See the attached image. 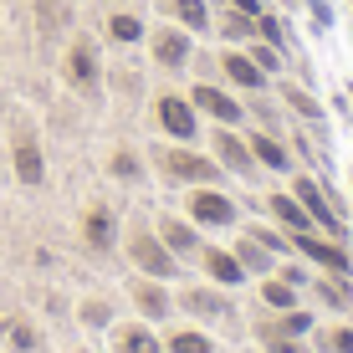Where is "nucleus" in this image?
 Wrapping results in <instances>:
<instances>
[{"mask_svg": "<svg viewBox=\"0 0 353 353\" xmlns=\"http://www.w3.org/2000/svg\"><path fill=\"white\" fill-rule=\"evenodd\" d=\"M154 164H159L164 179H174V185H215V179L225 174L215 159L194 154L190 143H179V149H159V154H154Z\"/></svg>", "mask_w": 353, "mask_h": 353, "instance_id": "obj_1", "label": "nucleus"}, {"mask_svg": "<svg viewBox=\"0 0 353 353\" xmlns=\"http://www.w3.org/2000/svg\"><path fill=\"white\" fill-rule=\"evenodd\" d=\"M128 256H133V266H139L143 276H154V282H169V276L179 272V256L164 246L159 236H154L149 225H133V236H128Z\"/></svg>", "mask_w": 353, "mask_h": 353, "instance_id": "obj_2", "label": "nucleus"}, {"mask_svg": "<svg viewBox=\"0 0 353 353\" xmlns=\"http://www.w3.org/2000/svg\"><path fill=\"white\" fill-rule=\"evenodd\" d=\"M154 118H159V128H164L174 143H194V139H200V113H194L190 97L164 92L159 103H154Z\"/></svg>", "mask_w": 353, "mask_h": 353, "instance_id": "obj_3", "label": "nucleus"}, {"mask_svg": "<svg viewBox=\"0 0 353 353\" xmlns=\"http://www.w3.org/2000/svg\"><path fill=\"white\" fill-rule=\"evenodd\" d=\"M185 210H190V221H194V225H215V230L236 225V205H230L215 185H190Z\"/></svg>", "mask_w": 353, "mask_h": 353, "instance_id": "obj_4", "label": "nucleus"}, {"mask_svg": "<svg viewBox=\"0 0 353 353\" xmlns=\"http://www.w3.org/2000/svg\"><path fill=\"white\" fill-rule=\"evenodd\" d=\"M292 251H302L307 261H318V266H327V272H338V276H348V272H353L348 251L338 246L333 236H318V230H297V236H292Z\"/></svg>", "mask_w": 353, "mask_h": 353, "instance_id": "obj_5", "label": "nucleus"}, {"mask_svg": "<svg viewBox=\"0 0 353 353\" xmlns=\"http://www.w3.org/2000/svg\"><path fill=\"white\" fill-rule=\"evenodd\" d=\"M190 103H194V113H210L221 128H236V123H246V108H241L230 92H221L215 82H194Z\"/></svg>", "mask_w": 353, "mask_h": 353, "instance_id": "obj_6", "label": "nucleus"}, {"mask_svg": "<svg viewBox=\"0 0 353 353\" xmlns=\"http://www.w3.org/2000/svg\"><path fill=\"white\" fill-rule=\"evenodd\" d=\"M149 46H154V62H159L164 72H185V62H190V52H194L190 31H179V26H154V36H149Z\"/></svg>", "mask_w": 353, "mask_h": 353, "instance_id": "obj_7", "label": "nucleus"}, {"mask_svg": "<svg viewBox=\"0 0 353 353\" xmlns=\"http://www.w3.org/2000/svg\"><path fill=\"white\" fill-rule=\"evenodd\" d=\"M292 194H297L302 210L312 215V230H323V236H343V225H338V215H333V205H327V194L318 190V179L302 174L297 185H292Z\"/></svg>", "mask_w": 353, "mask_h": 353, "instance_id": "obj_8", "label": "nucleus"}, {"mask_svg": "<svg viewBox=\"0 0 353 353\" xmlns=\"http://www.w3.org/2000/svg\"><path fill=\"white\" fill-rule=\"evenodd\" d=\"M215 164L221 169H230V174H241V179H256V154H251V143L246 139H236L230 128H221L215 133Z\"/></svg>", "mask_w": 353, "mask_h": 353, "instance_id": "obj_9", "label": "nucleus"}, {"mask_svg": "<svg viewBox=\"0 0 353 353\" xmlns=\"http://www.w3.org/2000/svg\"><path fill=\"white\" fill-rule=\"evenodd\" d=\"M179 307L194 312V318H215V323L236 318V307H230L221 292H210V287H190V292H179Z\"/></svg>", "mask_w": 353, "mask_h": 353, "instance_id": "obj_10", "label": "nucleus"}, {"mask_svg": "<svg viewBox=\"0 0 353 353\" xmlns=\"http://www.w3.org/2000/svg\"><path fill=\"white\" fill-rule=\"evenodd\" d=\"M200 266L215 276L221 287H241L246 282V266L236 261V251H221V246H200Z\"/></svg>", "mask_w": 353, "mask_h": 353, "instance_id": "obj_11", "label": "nucleus"}, {"mask_svg": "<svg viewBox=\"0 0 353 353\" xmlns=\"http://www.w3.org/2000/svg\"><path fill=\"white\" fill-rule=\"evenodd\" d=\"M221 67H225V77L236 82L241 92H261V88H266V72L251 62L246 52H225V57H221Z\"/></svg>", "mask_w": 353, "mask_h": 353, "instance_id": "obj_12", "label": "nucleus"}, {"mask_svg": "<svg viewBox=\"0 0 353 353\" xmlns=\"http://www.w3.org/2000/svg\"><path fill=\"white\" fill-rule=\"evenodd\" d=\"M159 241L174 256H200V230H194V221H159Z\"/></svg>", "mask_w": 353, "mask_h": 353, "instance_id": "obj_13", "label": "nucleus"}, {"mask_svg": "<svg viewBox=\"0 0 353 353\" xmlns=\"http://www.w3.org/2000/svg\"><path fill=\"white\" fill-rule=\"evenodd\" d=\"M67 82H77V88H97V46L92 41H72V52H67Z\"/></svg>", "mask_w": 353, "mask_h": 353, "instance_id": "obj_14", "label": "nucleus"}, {"mask_svg": "<svg viewBox=\"0 0 353 353\" xmlns=\"http://www.w3.org/2000/svg\"><path fill=\"white\" fill-rule=\"evenodd\" d=\"M251 154H256V164L261 169H276V174H287L292 169V154H287V143L276 139V133H251Z\"/></svg>", "mask_w": 353, "mask_h": 353, "instance_id": "obj_15", "label": "nucleus"}, {"mask_svg": "<svg viewBox=\"0 0 353 353\" xmlns=\"http://www.w3.org/2000/svg\"><path fill=\"white\" fill-rule=\"evenodd\" d=\"M266 210H272V215H276V225H287L292 236H297V230H312V215L302 210L297 194H272V200H266Z\"/></svg>", "mask_w": 353, "mask_h": 353, "instance_id": "obj_16", "label": "nucleus"}, {"mask_svg": "<svg viewBox=\"0 0 353 353\" xmlns=\"http://www.w3.org/2000/svg\"><path fill=\"white\" fill-rule=\"evenodd\" d=\"M159 6H164L185 31H210V10H205V0H159Z\"/></svg>", "mask_w": 353, "mask_h": 353, "instance_id": "obj_17", "label": "nucleus"}, {"mask_svg": "<svg viewBox=\"0 0 353 353\" xmlns=\"http://www.w3.org/2000/svg\"><path fill=\"white\" fill-rule=\"evenodd\" d=\"M82 230H88V246H97V251H108V246H113V210H103V205H97V210H88V225H82Z\"/></svg>", "mask_w": 353, "mask_h": 353, "instance_id": "obj_18", "label": "nucleus"}, {"mask_svg": "<svg viewBox=\"0 0 353 353\" xmlns=\"http://www.w3.org/2000/svg\"><path fill=\"white\" fill-rule=\"evenodd\" d=\"M276 92H282V97H287L292 108H297L302 118H312V123H323V103H318V97H312L307 88H297V82H276Z\"/></svg>", "mask_w": 353, "mask_h": 353, "instance_id": "obj_19", "label": "nucleus"}, {"mask_svg": "<svg viewBox=\"0 0 353 353\" xmlns=\"http://www.w3.org/2000/svg\"><path fill=\"white\" fill-rule=\"evenodd\" d=\"M16 174L26 179V185H41V174H46V169H41V149H36L31 139L16 143Z\"/></svg>", "mask_w": 353, "mask_h": 353, "instance_id": "obj_20", "label": "nucleus"}, {"mask_svg": "<svg viewBox=\"0 0 353 353\" xmlns=\"http://www.w3.org/2000/svg\"><path fill=\"white\" fill-rule=\"evenodd\" d=\"M118 353H164V343L154 338V327H123L118 333Z\"/></svg>", "mask_w": 353, "mask_h": 353, "instance_id": "obj_21", "label": "nucleus"}, {"mask_svg": "<svg viewBox=\"0 0 353 353\" xmlns=\"http://www.w3.org/2000/svg\"><path fill=\"white\" fill-rule=\"evenodd\" d=\"M108 36H113V41H123V46H133V41H143V21L139 16H123V10H118V16H108Z\"/></svg>", "mask_w": 353, "mask_h": 353, "instance_id": "obj_22", "label": "nucleus"}, {"mask_svg": "<svg viewBox=\"0 0 353 353\" xmlns=\"http://www.w3.org/2000/svg\"><path fill=\"white\" fill-rule=\"evenodd\" d=\"M133 302H139L149 318H169V297H164L154 282H139V287H133Z\"/></svg>", "mask_w": 353, "mask_h": 353, "instance_id": "obj_23", "label": "nucleus"}, {"mask_svg": "<svg viewBox=\"0 0 353 353\" xmlns=\"http://www.w3.org/2000/svg\"><path fill=\"white\" fill-rule=\"evenodd\" d=\"M261 302L276 307V312H292V307H297V292H292V282H276V276H272V282H261Z\"/></svg>", "mask_w": 353, "mask_h": 353, "instance_id": "obj_24", "label": "nucleus"}, {"mask_svg": "<svg viewBox=\"0 0 353 353\" xmlns=\"http://www.w3.org/2000/svg\"><path fill=\"white\" fill-rule=\"evenodd\" d=\"M236 261L241 266H246V272H266V266H272V251H266V246H256V241H236Z\"/></svg>", "mask_w": 353, "mask_h": 353, "instance_id": "obj_25", "label": "nucleus"}, {"mask_svg": "<svg viewBox=\"0 0 353 353\" xmlns=\"http://www.w3.org/2000/svg\"><path fill=\"white\" fill-rule=\"evenodd\" d=\"M246 236L256 241V246H266L272 256H287V251H292V236H282V230H272V225H251Z\"/></svg>", "mask_w": 353, "mask_h": 353, "instance_id": "obj_26", "label": "nucleus"}, {"mask_svg": "<svg viewBox=\"0 0 353 353\" xmlns=\"http://www.w3.org/2000/svg\"><path fill=\"white\" fill-rule=\"evenodd\" d=\"M246 57L266 72V77H276V72H282V52H276L272 41H251V52H246Z\"/></svg>", "mask_w": 353, "mask_h": 353, "instance_id": "obj_27", "label": "nucleus"}, {"mask_svg": "<svg viewBox=\"0 0 353 353\" xmlns=\"http://www.w3.org/2000/svg\"><path fill=\"white\" fill-rule=\"evenodd\" d=\"M169 353H215V348H210V338H205V333H190V327H179V333L169 338Z\"/></svg>", "mask_w": 353, "mask_h": 353, "instance_id": "obj_28", "label": "nucleus"}, {"mask_svg": "<svg viewBox=\"0 0 353 353\" xmlns=\"http://www.w3.org/2000/svg\"><path fill=\"white\" fill-rule=\"evenodd\" d=\"M221 31H225V41H251V36H256V21L241 16V10H230V16L221 21Z\"/></svg>", "mask_w": 353, "mask_h": 353, "instance_id": "obj_29", "label": "nucleus"}, {"mask_svg": "<svg viewBox=\"0 0 353 353\" xmlns=\"http://www.w3.org/2000/svg\"><path fill=\"white\" fill-rule=\"evenodd\" d=\"M272 327H276V333H287V338H302V333L312 327V312H297V307H292V312H282V323H272Z\"/></svg>", "mask_w": 353, "mask_h": 353, "instance_id": "obj_30", "label": "nucleus"}, {"mask_svg": "<svg viewBox=\"0 0 353 353\" xmlns=\"http://www.w3.org/2000/svg\"><path fill=\"white\" fill-rule=\"evenodd\" d=\"M113 174H118V179H128V185H133V179L143 174V169H139V159H133L128 149H118V154H113Z\"/></svg>", "mask_w": 353, "mask_h": 353, "instance_id": "obj_31", "label": "nucleus"}, {"mask_svg": "<svg viewBox=\"0 0 353 353\" xmlns=\"http://www.w3.org/2000/svg\"><path fill=\"white\" fill-rule=\"evenodd\" d=\"M261 343L272 348V353H307V348H297L287 333H276V327H261Z\"/></svg>", "mask_w": 353, "mask_h": 353, "instance_id": "obj_32", "label": "nucleus"}, {"mask_svg": "<svg viewBox=\"0 0 353 353\" xmlns=\"http://www.w3.org/2000/svg\"><path fill=\"white\" fill-rule=\"evenodd\" d=\"M327 348L333 353H353V327H333V333H327Z\"/></svg>", "mask_w": 353, "mask_h": 353, "instance_id": "obj_33", "label": "nucleus"}, {"mask_svg": "<svg viewBox=\"0 0 353 353\" xmlns=\"http://www.w3.org/2000/svg\"><path fill=\"white\" fill-rule=\"evenodd\" d=\"M230 10H241V16H251V21H256L266 6H261V0H230Z\"/></svg>", "mask_w": 353, "mask_h": 353, "instance_id": "obj_34", "label": "nucleus"}, {"mask_svg": "<svg viewBox=\"0 0 353 353\" xmlns=\"http://www.w3.org/2000/svg\"><path fill=\"white\" fill-rule=\"evenodd\" d=\"M82 318H88V323H108V307H103V302H92V307L82 312Z\"/></svg>", "mask_w": 353, "mask_h": 353, "instance_id": "obj_35", "label": "nucleus"}]
</instances>
